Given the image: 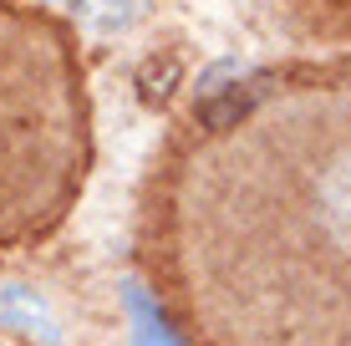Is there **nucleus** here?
<instances>
[{"instance_id":"nucleus-1","label":"nucleus","mask_w":351,"mask_h":346,"mask_svg":"<svg viewBox=\"0 0 351 346\" xmlns=\"http://www.w3.org/2000/svg\"><path fill=\"white\" fill-rule=\"evenodd\" d=\"M138 260L184 346H351V71H270L193 112Z\"/></svg>"},{"instance_id":"nucleus-2","label":"nucleus","mask_w":351,"mask_h":346,"mask_svg":"<svg viewBox=\"0 0 351 346\" xmlns=\"http://www.w3.org/2000/svg\"><path fill=\"white\" fill-rule=\"evenodd\" d=\"M92 169L82 66L62 36L0 10V255L51 240Z\"/></svg>"}]
</instances>
